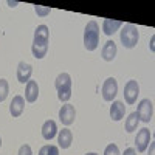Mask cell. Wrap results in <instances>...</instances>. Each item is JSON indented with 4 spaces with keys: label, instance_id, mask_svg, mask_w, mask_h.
Returning <instances> with one entry per match:
<instances>
[{
    "label": "cell",
    "instance_id": "1",
    "mask_svg": "<svg viewBox=\"0 0 155 155\" xmlns=\"http://www.w3.org/2000/svg\"><path fill=\"white\" fill-rule=\"evenodd\" d=\"M48 41H50V30L47 25H39L34 31V41H33V56L36 59L45 58L48 51Z\"/></svg>",
    "mask_w": 155,
    "mask_h": 155
},
{
    "label": "cell",
    "instance_id": "2",
    "mask_svg": "<svg viewBox=\"0 0 155 155\" xmlns=\"http://www.w3.org/2000/svg\"><path fill=\"white\" fill-rule=\"evenodd\" d=\"M99 44V25L95 20H90L84 30V47L88 51H95Z\"/></svg>",
    "mask_w": 155,
    "mask_h": 155
},
{
    "label": "cell",
    "instance_id": "3",
    "mask_svg": "<svg viewBox=\"0 0 155 155\" xmlns=\"http://www.w3.org/2000/svg\"><path fill=\"white\" fill-rule=\"evenodd\" d=\"M56 90H58V98L62 102H67L71 98V78L68 73H61L56 78Z\"/></svg>",
    "mask_w": 155,
    "mask_h": 155
},
{
    "label": "cell",
    "instance_id": "4",
    "mask_svg": "<svg viewBox=\"0 0 155 155\" xmlns=\"http://www.w3.org/2000/svg\"><path fill=\"white\" fill-rule=\"evenodd\" d=\"M138 39H140V33H138V28L132 23H127L123 27V31H121V42L126 48H134L137 44H138Z\"/></svg>",
    "mask_w": 155,
    "mask_h": 155
},
{
    "label": "cell",
    "instance_id": "5",
    "mask_svg": "<svg viewBox=\"0 0 155 155\" xmlns=\"http://www.w3.org/2000/svg\"><path fill=\"white\" fill-rule=\"evenodd\" d=\"M137 115H138V120L143 121V123L152 121V118H153V104H152V101H149V99L141 101L138 104V109H137Z\"/></svg>",
    "mask_w": 155,
    "mask_h": 155
},
{
    "label": "cell",
    "instance_id": "6",
    "mask_svg": "<svg viewBox=\"0 0 155 155\" xmlns=\"http://www.w3.org/2000/svg\"><path fill=\"white\" fill-rule=\"evenodd\" d=\"M140 95V85L135 79L127 81V84L124 85V99L127 104H135L137 98Z\"/></svg>",
    "mask_w": 155,
    "mask_h": 155
},
{
    "label": "cell",
    "instance_id": "7",
    "mask_svg": "<svg viewBox=\"0 0 155 155\" xmlns=\"http://www.w3.org/2000/svg\"><path fill=\"white\" fill-rule=\"evenodd\" d=\"M116 93H118V84H116L115 78H107L102 84V98L104 101H113Z\"/></svg>",
    "mask_w": 155,
    "mask_h": 155
},
{
    "label": "cell",
    "instance_id": "8",
    "mask_svg": "<svg viewBox=\"0 0 155 155\" xmlns=\"http://www.w3.org/2000/svg\"><path fill=\"white\" fill-rule=\"evenodd\" d=\"M74 118H76V110L71 104H65L62 106L61 110H59V120L64 126H71L74 123Z\"/></svg>",
    "mask_w": 155,
    "mask_h": 155
},
{
    "label": "cell",
    "instance_id": "9",
    "mask_svg": "<svg viewBox=\"0 0 155 155\" xmlns=\"http://www.w3.org/2000/svg\"><path fill=\"white\" fill-rule=\"evenodd\" d=\"M33 74V67H31V64L28 62H19V65H17V81L20 84H25V82H28L30 81V78Z\"/></svg>",
    "mask_w": 155,
    "mask_h": 155
},
{
    "label": "cell",
    "instance_id": "10",
    "mask_svg": "<svg viewBox=\"0 0 155 155\" xmlns=\"http://www.w3.org/2000/svg\"><path fill=\"white\" fill-rule=\"evenodd\" d=\"M149 141H150L149 129H141V130L137 134V138H135V144H137L138 152H144L146 147L149 146Z\"/></svg>",
    "mask_w": 155,
    "mask_h": 155
},
{
    "label": "cell",
    "instance_id": "11",
    "mask_svg": "<svg viewBox=\"0 0 155 155\" xmlns=\"http://www.w3.org/2000/svg\"><path fill=\"white\" fill-rule=\"evenodd\" d=\"M23 109H25V99L20 95L12 98L11 104H9V113L14 116V118H17V116H20L23 113Z\"/></svg>",
    "mask_w": 155,
    "mask_h": 155
},
{
    "label": "cell",
    "instance_id": "12",
    "mask_svg": "<svg viewBox=\"0 0 155 155\" xmlns=\"http://www.w3.org/2000/svg\"><path fill=\"white\" fill-rule=\"evenodd\" d=\"M124 113H126V106L124 102L121 101H113L112 102V107H110V118L113 121H121L124 118Z\"/></svg>",
    "mask_w": 155,
    "mask_h": 155
},
{
    "label": "cell",
    "instance_id": "13",
    "mask_svg": "<svg viewBox=\"0 0 155 155\" xmlns=\"http://www.w3.org/2000/svg\"><path fill=\"white\" fill-rule=\"evenodd\" d=\"M58 143H59V147L62 149H68L73 143V134L70 129H62L59 130V135H58Z\"/></svg>",
    "mask_w": 155,
    "mask_h": 155
},
{
    "label": "cell",
    "instance_id": "14",
    "mask_svg": "<svg viewBox=\"0 0 155 155\" xmlns=\"http://www.w3.org/2000/svg\"><path fill=\"white\" fill-rule=\"evenodd\" d=\"M39 96V85L36 81H28L25 87V99L28 102H34Z\"/></svg>",
    "mask_w": 155,
    "mask_h": 155
},
{
    "label": "cell",
    "instance_id": "15",
    "mask_svg": "<svg viewBox=\"0 0 155 155\" xmlns=\"http://www.w3.org/2000/svg\"><path fill=\"white\" fill-rule=\"evenodd\" d=\"M56 134H58V126H56V123H54L53 120L45 121L44 126H42V137H44L45 140H53V138L56 137Z\"/></svg>",
    "mask_w": 155,
    "mask_h": 155
},
{
    "label": "cell",
    "instance_id": "16",
    "mask_svg": "<svg viewBox=\"0 0 155 155\" xmlns=\"http://www.w3.org/2000/svg\"><path fill=\"white\" fill-rule=\"evenodd\" d=\"M101 56H102L104 61L112 62L115 59V56H116V44L113 41H107L104 48H102V51H101Z\"/></svg>",
    "mask_w": 155,
    "mask_h": 155
},
{
    "label": "cell",
    "instance_id": "17",
    "mask_svg": "<svg viewBox=\"0 0 155 155\" xmlns=\"http://www.w3.org/2000/svg\"><path fill=\"white\" fill-rule=\"evenodd\" d=\"M123 25V22L120 20H113V19H104V22H102V31H104V34L107 36H112L113 33L118 31V28Z\"/></svg>",
    "mask_w": 155,
    "mask_h": 155
},
{
    "label": "cell",
    "instance_id": "18",
    "mask_svg": "<svg viewBox=\"0 0 155 155\" xmlns=\"http://www.w3.org/2000/svg\"><path fill=\"white\" fill-rule=\"evenodd\" d=\"M138 123H140V120H138L137 112L130 113V115H129L127 118H126V123H124V129H126V132H134V130H137Z\"/></svg>",
    "mask_w": 155,
    "mask_h": 155
},
{
    "label": "cell",
    "instance_id": "19",
    "mask_svg": "<svg viewBox=\"0 0 155 155\" xmlns=\"http://www.w3.org/2000/svg\"><path fill=\"white\" fill-rule=\"evenodd\" d=\"M39 155H59V147L53 144H47L39 150Z\"/></svg>",
    "mask_w": 155,
    "mask_h": 155
},
{
    "label": "cell",
    "instance_id": "20",
    "mask_svg": "<svg viewBox=\"0 0 155 155\" xmlns=\"http://www.w3.org/2000/svg\"><path fill=\"white\" fill-rule=\"evenodd\" d=\"M9 93V85L6 79H0V102H3Z\"/></svg>",
    "mask_w": 155,
    "mask_h": 155
},
{
    "label": "cell",
    "instance_id": "21",
    "mask_svg": "<svg viewBox=\"0 0 155 155\" xmlns=\"http://www.w3.org/2000/svg\"><path fill=\"white\" fill-rule=\"evenodd\" d=\"M34 11H36V14H37V16L45 17V16H48V14H50L51 8H48V6H41V5H36V6H34Z\"/></svg>",
    "mask_w": 155,
    "mask_h": 155
},
{
    "label": "cell",
    "instance_id": "22",
    "mask_svg": "<svg viewBox=\"0 0 155 155\" xmlns=\"http://www.w3.org/2000/svg\"><path fill=\"white\" fill-rule=\"evenodd\" d=\"M104 155H120V149H118V146L116 144H109L107 147H106V150H104Z\"/></svg>",
    "mask_w": 155,
    "mask_h": 155
},
{
    "label": "cell",
    "instance_id": "23",
    "mask_svg": "<svg viewBox=\"0 0 155 155\" xmlns=\"http://www.w3.org/2000/svg\"><path fill=\"white\" fill-rule=\"evenodd\" d=\"M17 155H33V150L28 144H23L20 149H19V153Z\"/></svg>",
    "mask_w": 155,
    "mask_h": 155
},
{
    "label": "cell",
    "instance_id": "24",
    "mask_svg": "<svg viewBox=\"0 0 155 155\" xmlns=\"http://www.w3.org/2000/svg\"><path fill=\"white\" fill-rule=\"evenodd\" d=\"M124 155H137V152H135L134 147H127V149L124 150Z\"/></svg>",
    "mask_w": 155,
    "mask_h": 155
},
{
    "label": "cell",
    "instance_id": "25",
    "mask_svg": "<svg viewBox=\"0 0 155 155\" xmlns=\"http://www.w3.org/2000/svg\"><path fill=\"white\" fill-rule=\"evenodd\" d=\"M8 5L12 8V6H16V5H17V2H8Z\"/></svg>",
    "mask_w": 155,
    "mask_h": 155
},
{
    "label": "cell",
    "instance_id": "26",
    "mask_svg": "<svg viewBox=\"0 0 155 155\" xmlns=\"http://www.w3.org/2000/svg\"><path fill=\"white\" fill-rule=\"evenodd\" d=\"M87 155H98V153H95V152H88Z\"/></svg>",
    "mask_w": 155,
    "mask_h": 155
},
{
    "label": "cell",
    "instance_id": "27",
    "mask_svg": "<svg viewBox=\"0 0 155 155\" xmlns=\"http://www.w3.org/2000/svg\"><path fill=\"white\" fill-rule=\"evenodd\" d=\"M0 147H2V138H0Z\"/></svg>",
    "mask_w": 155,
    "mask_h": 155
}]
</instances>
